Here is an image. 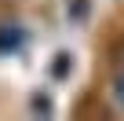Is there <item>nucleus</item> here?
I'll use <instances>...</instances> for the list:
<instances>
[{
	"mask_svg": "<svg viewBox=\"0 0 124 121\" xmlns=\"http://www.w3.org/2000/svg\"><path fill=\"white\" fill-rule=\"evenodd\" d=\"M113 95H117V99L124 103V63H120V70L113 74Z\"/></svg>",
	"mask_w": 124,
	"mask_h": 121,
	"instance_id": "obj_1",
	"label": "nucleus"
}]
</instances>
